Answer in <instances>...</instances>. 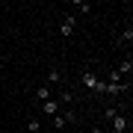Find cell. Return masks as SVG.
<instances>
[{"label":"cell","instance_id":"obj_11","mask_svg":"<svg viewBox=\"0 0 133 133\" xmlns=\"http://www.w3.org/2000/svg\"><path fill=\"white\" fill-rule=\"evenodd\" d=\"M130 42H133V30L127 27V30H124V33L118 36V44H130Z\"/></svg>","mask_w":133,"mask_h":133},{"label":"cell","instance_id":"obj_14","mask_svg":"<svg viewBox=\"0 0 133 133\" xmlns=\"http://www.w3.org/2000/svg\"><path fill=\"white\" fill-rule=\"evenodd\" d=\"M89 133H107V127H92Z\"/></svg>","mask_w":133,"mask_h":133},{"label":"cell","instance_id":"obj_9","mask_svg":"<svg viewBox=\"0 0 133 133\" xmlns=\"http://www.w3.org/2000/svg\"><path fill=\"white\" fill-rule=\"evenodd\" d=\"M27 133H42V121L38 118H27Z\"/></svg>","mask_w":133,"mask_h":133},{"label":"cell","instance_id":"obj_2","mask_svg":"<svg viewBox=\"0 0 133 133\" xmlns=\"http://www.w3.org/2000/svg\"><path fill=\"white\" fill-rule=\"evenodd\" d=\"M74 30H77V18H74V15H65L62 24H59V36H62V38H71Z\"/></svg>","mask_w":133,"mask_h":133},{"label":"cell","instance_id":"obj_1","mask_svg":"<svg viewBox=\"0 0 133 133\" xmlns=\"http://www.w3.org/2000/svg\"><path fill=\"white\" fill-rule=\"evenodd\" d=\"M127 127H130V115H127V109H124V112H118L112 121H109V133H127Z\"/></svg>","mask_w":133,"mask_h":133},{"label":"cell","instance_id":"obj_13","mask_svg":"<svg viewBox=\"0 0 133 133\" xmlns=\"http://www.w3.org/2000/svg\"><path fill=\"white\" fill-rule=\"evenodd\" d=\"M53 127L62 130V127H65V118H62V115H53Z\"/></svg>","mask_w":133,"mask_h":133},{"label":"cell","instance_id":"obj_5","mask_svg":"<svg viewBox=\"0 0 133 133\" xmlns=\"http://www.w3.org/2000/svg\"><path fill=\"white\" fill-rule=\"evenodd\" d=\"M38 109H42V115H59V101L56 98H50V101H44V104H38Z\"/></svg>","mask_w":133,"mask_h":133},{"label":"cell","instance_id":"obj_7","mask_svg":"<svg viewBox=\"0 0 133 133\" xmlns=\"http://www.w3.org/2000/svg\"><path fill=\"white\" fill-rule=\"evenodd\" d=\"M59 83H62V71L50 68V71H48V77H44V86H50V89H53V86H59Z\"/></svg>","mask_w":133,"mask_h":133},{"label":"cell","instance_id":"obj_12","mask_svg":"<svg viewBox=\"0 0 133 133\" xmlns=\"http://www.w3.org/2000/svg\"><path fill=\"white\" fill-rule=\"evenodd\" d=\"M107 83H124V77H121V74H118V71L112 68V71L107 74Z\"/></svg>","mask_w":133,"mask_h":133},{"label":"cell","instance_id":"obj_8","mask_svg":"<svg viewBox=\"0 0 133 133\" xmlns=\"http://www.w3.org/2000/svg\"><path fill=\"white\" fill-rule=\"evenodd\" d=\"M59 115L65 118V124H74V121H77V109H74V107H65V112H59Z\"/></svg>","mask_w":133,"mask_h":133},{"label":"cell","instance_id":"obj_3","mask_svg":"<svg viewBox=\"0 0 133 133\" xmlns=\"http://www.w3.org/2000/svg\"><path fill=\"white\" fill-rule=\"evenodd\" d=\"M98 83H101V77H98L95 71H83V74H80V86H83V89H89L92 95H95V89H98Z\"/></svg>","mask_w":133,"mask_h":133},{"label":"cell","instance_id":"obj_10","mask_svg":"<svg viewBox=\"0 0 133 133\" xmlns=\"http://www.w3.org/2000/svg\"><path fill=\"white\" fill-rule=\"evenodd\" d=\"M71 6H74V9L80 12V15H89V12H92V3H80V0H74Z\"/></svg>","mask_w":133,"mask_h":133},{"label":"cell","instance_id":"obj_6","mask_svg":"<svg viewBox=\"0 0 133 133\" xmlns=\"http://www.w3.org/2000/svg\"><path fill=\"white\" fill-rule=\"evenodd\" d=\"M115 71H118L124 80H130V74H133V59H130V53H127V59H121L118 65H115Z\"/></svg>","mask_w":133,"mask_h":133},{"label":"cell","instance_id":"obj_4","mask_svg":"<svg viewBox=\"0 0 133 133\" xmlns=\"http://www.w3.org/2000/svg\"><path fill=\"white\" fill-rule=\"evenodd\" d=\"M50 98H53V89H50V86H44V83L33 92V101H36V104H44V101H50Z\"/></svg>","mask_w":133,"mask_h":133}]
</instances>
